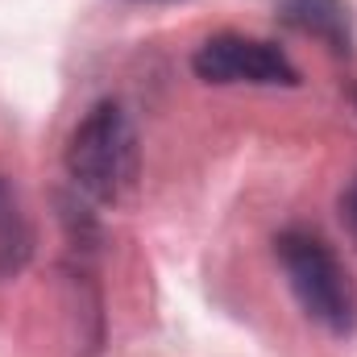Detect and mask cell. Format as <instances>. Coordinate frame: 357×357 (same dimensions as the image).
<instances>
[{"label": "cell", "instance_id": "5", "mask_svg": "<svg viewBox=\"0 0 357 357\" xmlns=\"http://www.w3.org/2000/svg\"><path fill=\"white\" fill-rule=\"evenodd\" d=\"M33 258V225L17 187L0 175V282L17 278Z\"/></svg>", "mask_w": 357, "mask_h": 357}, {"label": "cell", "instance_id": "1", "mask_svg": "<svg viewBox=\"0 0 357 357\" xmlns=\"http://www.w3.org/2000/svg\"><path fill=\"white\" fill-rule=\"evenodd\" d=\"M142 171V146L133 116L116 100H100L84 112L67 142V175L91 204H121Z\"/></svg>", "mask_w": 357, "mask_h": 357}, {"label": "cell", "instance_id": "6", "mask_svg": "<svg viewBox=\"0 0 357 357\" xmlns=\"http://www.w3.org/2000/svg\"><path fill=\"white\" fill-rule=\"evenodd\" d=\"M341 225H345L349 241L357 245V175L349 178V187L341 191Z\"/></svg>", "mask_w": 357, "mask_h": 357}, {"label": "cell", "instance_id": "4", "mask_svg": "<svg viewBox=\"0 0 357 357\" xmlns=\"http://www.w3.org/2000/svg\"><path fill=\"white\" fill-rule=\"evenodd\" d=\"M278 21L295 33L320 38L337 54H349L354 46V13L345 0H278Z\"/></svg>", "mask_w": 357, "mask_h": 357}, {"label": "cell", "instance_id": "2", "mask_svg": "<svg viewBox=\"0 0 357 357\" xmlns=\"http://www.w3.org/2000/svg\"><path fill=\"white\" fill-rule=\"evenodd\" d=\"M274 254L303 316L333 337H349L357 328V282L333 245L312 229H282L274 237Z\"/></svg>", "mask_w": 357, "mask_h": 357}, {"label": "cell", "instance_id": "3", "mask_svg": "<svg viewBox=\"0 0 357 357\" xmlns=\"http://www.w3.org/2000/svg\"><path fill=\"white\" fill-rule=\"evenodd\" d=\"M191 71L204 84H250V88H295L299 71L282 46L245 38V33H216L199 42L191 54Z\"/></svg>", "mask_w": 357, "mask_h": 357}]
</instances>
